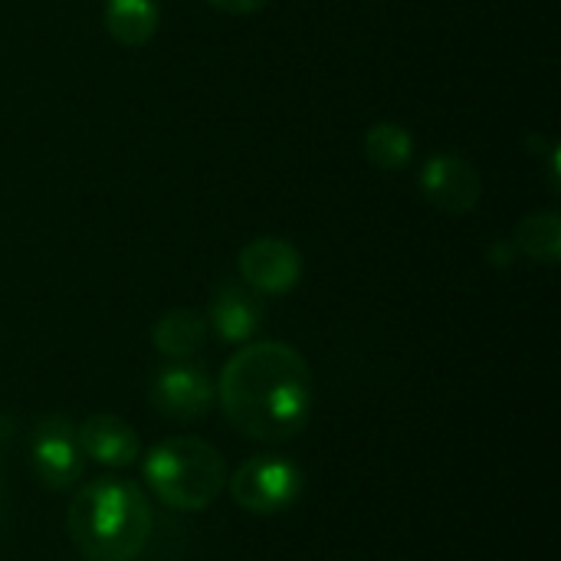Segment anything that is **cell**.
<instances>
[{"label":"cell","mask_w":561,"mask_h":561,"mask_svg":"<svg viewBox=\"0 0 561 561\" xmlns=\"http://www.w3.org/2000/svg\"><path fill=\"white\" fill-rule=\"evenodd\" d=\"M240 276L253 293H289L302 276V256L279 237H260L240 253Z\"/></svg>","instance_id":"52a82bcc"},{"label":"cell","mask_w":561,"mask_h":561,"mask_svg":"<svg viewBox=\"0 0 561 561\" xmlns=\"http://www.w3.org/2000/svg\"><path fill=\"white\" fill-rule=\"evenodd\" d=\"M220 408L250 440H293L312 414V371L283 342H253L224 365Z\"/></svg>","instance_id":"6da1fadb"},{"label":"cell","mask_w":561,"mask_h":561,"mask_svg":"<svg viewBox=\"0 0 561 561\" xmlns=\"http://www.w3.org/2000/svg\"><path fill=\"white\" fill-rule=\"evenodd\" d=\"M105 26L122 46H141L158 30V7L151 0H108Z\"/></svg>","instance_id":"7c38bea8"},{"label":"cell","mask_w":561,"mask_h":561,"mask_svg":"<svg viewBox=\"0 0 561 561\" xmlns=\"http://www.w3.org/2000/svg\"><path fill=\"white\" fill-rule=\"evenodd\" d=\"M30 463L46 490H69L72 483H79L85 457L76 437V424L59 414L36 421L30 437Z\"/></svg>","instance_id":"5b68a950"},{"label":"cell","mask_w":561,"mask_h":561,"mask_svg":"<svg viewBox=\"0 0 561 561\" xmlns=\"http://www.w3.org/2000/svg\"><path fill=\"white\" fill-rule=\"evenodd\" d=\"M207 3H214V7H220V10H227V13H256V10H263L270 0H207Z\"/></svg>","instance_id":"9a60e30c"},{"label":"cell","mask_w":561,"mask_h":561,"mask_svg":"<svg viewBox=\"0 0 561 561\" xmlns=\"http://www.w3.org/2000/svg\"><path fill=\"white\" fill-rule=\"evenodd\" d=\"M76 437H79L82 457H89L99 467L125 470L141 454L135 427L128 421L115 417V414H92L89 421H82L76 427Z\"/></svg>","instance_id":"9c48e42d"},{"label":"cell","mask_w":561,"mask_h":561,"mask_svg":"<svg viewBox=\"0 0 561 561\" xmlns=\"http://www.w3.org/2000/svg\"><path fill=\"white\" fill-rule=\"evenodd\" d=\"M516 247L539 263H556L561 253L559 214H529L516 230Z\"/></svg>","instance_id":"4fadbf2b"},{"label":"cell","mask_w":561,"mask_h":561,"mask_svg":"<svg viewBox=\"0 0 561 561\" xmlns=\"http://www.w3.org/2000/svg\"><path fill=\"white\" fill-rule=\"evenodd\" d=\"M204 339H207V322L194 309H171L151 329L154 348L171 362H187L191 355H197L204 348Z\"/></svg>","instance_id":"8fae6325"},{"label":"cell","mask_w":561,"mask_h":561,"mask_svg":"<svg viewBox=\"0 0 561 561\" xmlns=\"http://www.w3.org/2000/svg\"><path fill=\"white\" fill-rule=\"evenodd\" d=\"M151 526L145 490L118 477L82 486L66 513L69 539L85 561H135L151 539Z\"/></svg>","instance_id":"7a4b0ae2"},{"label":"cell","mask_w":561,"mask_h":561,"mask_svg":"<svg viewBox=\"0 0 561 561\" xmlns=\"http://www.w3.org/2000/svg\"><path fill=\"white\" fill-rule=\"evenodd\" d=\"M214 394L217 391H214L210 375L191 362H174L161 368L151 385V404L158 408V414L171 421H184V424L207 417L214 408Z\"/></svg>","instance_id":"8992f818"},{"label":"cell","mask_w":561,"mask_h":561,"mask_svg":"<svg viewBox=\"0 0 561 561\" xmlns=\"http://www.w3.org/2000/svg\"><path fill=\"white\" fill-rule=\"evenodd\" d=\"M424 194L444 214H467L480 201V174L457 154H437L421 174Z\"/></svg>","instance_id":"ba28073f"},{"label":"cell","mask_w":561,"mask_h":561,"mask_svg":"<svg viewBox=\"0 0 561 561\" xmlns=\"http://www.w3.org/2000/svg\"><path fill=\"white\" fill-rule=\"evenodd\" d=\"M263 325V306L247 286H220L210 299V325L220 342H250Z\"/></svg>","instance_id":"30bf717a"},{"label":"cell","mask_w":561,"mask_h":561,"mask_svg":"<svg viewBox=\"0 0 561 561\" xmlns=\"http://www.w3.org/2000/svg\"><path fill=\"white\" fill-rule=\"evenodd\" d=\"M411 135L401 128V125H391V122H381V125H375L371 131H368V138H365V151H368V158L378 164V168H388V171H394V168H404L408 161H411Z\"/></svg>","instance_id":"5bb4252c"},{"label":"cell","mask_w":561,"mask_h":561,"mask_svg":"<svg viewBox=\"0 0 561 561\" xmlns=\"http://www.w3.org/2000/svg\"><path fill=\"white\" fill-rule=\"evenodd\" d=\"M148 490L178 513L207 510L227 486L224 457L197 437H168L145 454L141 463Z\"/></svg>","instance_id":"3957f363"},{"label":"cell","mask_w":561,"mask_h":561,"mask_svg":"<svg viewBox=\"0 0 561 561\" xmlns=\"http://www.w3.org/2000/svg\"><path fill=\"white\" fill-rule=\"evenodd\" d=\"M230 496L253 516H276L302 496V470L289 457L256 454L230 477Z\"/></svg>","instance_id":"277c9868"}]
</instances>
